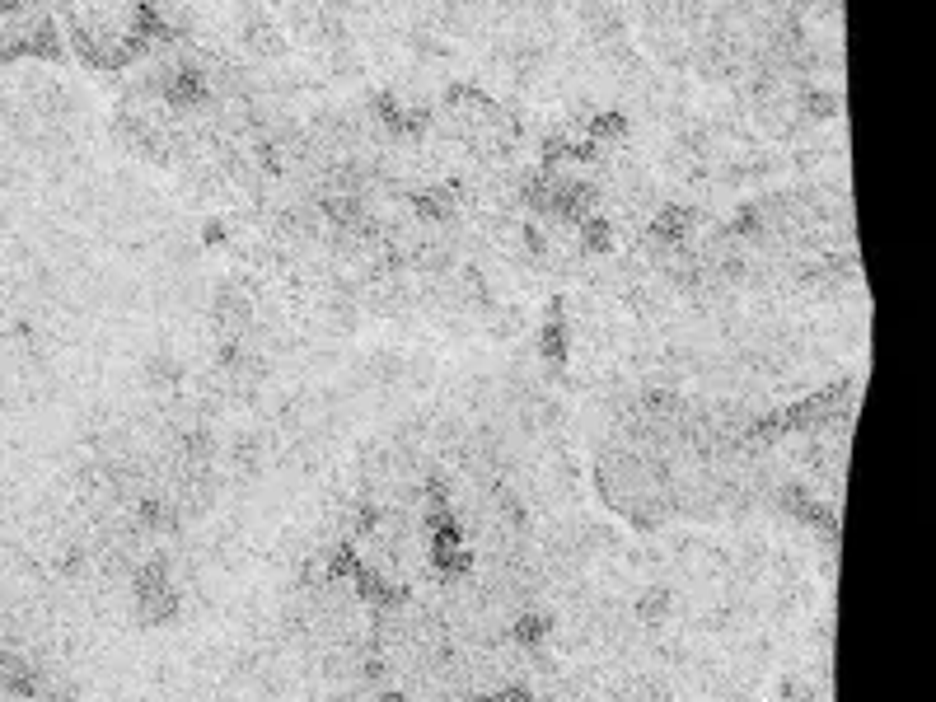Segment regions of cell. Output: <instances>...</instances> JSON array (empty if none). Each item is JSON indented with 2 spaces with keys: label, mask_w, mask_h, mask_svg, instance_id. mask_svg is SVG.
I'll return each instance as SVG.
<instances>
[{
  "label": "cell",
  "mask_w": 936,
  "mask_h": 702,
  "mask_svg": "<svg viewBox=\"0 0 936 702\" xmlns=\"http://www.w3.org/2000/svg\"><path fill=\"white\" fill-rule=\"evenodd\" d=\"M670 604H674V595L656 585V590H646L642 600H637V609H632V614H637V623H646V628H660V623L670 618Z\"/></svg>",
  "instance_id": "cell-1"
}]
</instances>
